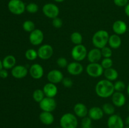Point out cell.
<instances>
[{
  "label": "cell",
  "mask_w": 129,
  "mask_h": 128,
  "mask_svg": "<svg viewBox=\"0 0 129 128\" xmlns=\"http://www.w3.org/2000/svg\"><path fill=\"white\" fill-rule=\"evenodd\" d=\"M95 91L97 95L100 97H109L115 92L114 84L107 79L100 80L96 85Z\"/></svg>",
  "instance_id": "6da1fadb"
},
{
  "label": "cell",
  "mask_w": 129,
  "mask_h": 128,
  "mask_svg": "<svg viewBox=\"0 0 129 128\" xmlns=\"http://www.w3.org/2000/svg\"><path fill=\"white\" fill-rule=\"evenodd\" d=\"M109 37L110 35L107 31L104 30H99L93 35L92 42L95 48L102 49L108 43Z\"/></svg>",
  "instance_id": "7a4b0ae2"
},
{
  "label": "cell",
  "mask_w": 129,
  "mask_h": 128,
  "mask_svg": "<svg viewBox=\"0 0 129 128\" xmlns=\"http://www.w3.org/2000/svg\"><path fill=\"white\" fill-rule=\"evenodd\" d=\"M60 124L62 128H76L78 121L75 115L71 113H66L60 118Z\"/></svg>",
  "instance_id": "3957f363"
},
{
  "label": "cell",
  "mask_w": 129,
  "mask_h": 128,
  "mask_svg": "<svg viewBox=\"0 0 129 128\" xmlns=\"http://www.w3.org/2000/svg\"><path fill=\"white\" fill-rule=\"evenodd\" d=\"M8 8L11 13L16 15H21L26 10V6L21 0H10Z\"/></svg>",
  "instance_id": "277c9868"
},
{
  "label": "cell",
  "mask_w": 129,
  "mask_h": 128,
  "mask_svg": "<svg viewBox=\"0 0 129 128\" xmlns=\"http://www.w3.org/2000/svg\"><path fill=\"white\" fill-rule=\"evenodd\" d=\"M86 48L82 44L77 45L73 47L71 51V56L76 61H83L87 56Z\"/></svg>",
  "instance_id": "5b68a950"
},
{
  "label": "cell",
  "mask_w": 129,
  "mask_h": 128,
  "mask_svg": "<svg viewBox=\"0 0 129 128\" xmlns=\"http://www.w3.org/2000/svg\"><path fill=\"white\" fill-rule=\"evenodd\" d=\"M86 72L92 77H99L104 72V69L98 63H90L86 67Z\"/></svg>",
  "instance_id": "8992f818"
},
{
  "label": "cell",
  "mask_w": 129,
  "mask_h": 128,
  "mask_svg": "<svg viewBox=\"0 0 129 128\" xmlns=\"http://www.w3.org/2000/svg\"><path fill=\"white\" fill-rule=\"evenodd\" d=\"M42 11L44 15L49 18H57L59 14V9L57 5L53 3H47L43 6Z\"/></svg>",
  "instance_id": "52a82bcc"
},
{
  "label": "cell",
  "mask_w": 129,
  "mask_h": 128,
  "mask_svg": "<svg viewBox=\"0 0 129 128\" xmlns=\"http://www.w3.org/2000/svg\"><path fill=\"white\" fill-rule=\"evenodd\" d=\"M40 107L43 111L50 112H52L55 109L57 106L56 101L54 98L46 97L44 98L40 103H39Z\"/></svg>",
  "instance_id": "ba28073f"
},
{
  "label": "cell",
  "mask_w": 129,
  "mask_h": 128,
  "mask_svg": "<svg viewBox=\"0 0 129 128\" xmlns=\"http://www.w3.org/2000/svg\"><path fill=\"white\" fill-rule=\"evenodd\" d=\"M38 56L42 60H48L53 55L54 50L52 46L48 44H45L40 46L37 51Z\"/></svg>",
  "instance_id": "9c48e42d"
},
{
  "label": "cell",
  "mask_w": 129,
  "mask_h": 128,
  "mask_svg": "<svg viewBox=\"0 0 129 128\" xmlns=\"http://www.w3.org/2000/svg\"><path fill=\"white\" fill-rule=\"evenodd\" d=\"M44 33L39 29H35L34 31L30 33L29 36L30 42L35 46H37L41 44L44 40Z\"/></svg>",
  "instance_id": "30bf717a"
},
{
  "label": "cell",
  "mask_w": 129,
  "mask_h": 128,
  "mask_svg": "<svg viewBox=\"0 0 129 128\" xmlns=\"http://www.w3.org/2000/svg\"><path fill=\"white\" fill-rule=\"evenodd\" d=\"M108 128H124L123 119L117 114H113L109 117L107 121Z\"/></svg>",
  "instance_id": "8fae6325"
},
{
  "label": "cell",
  "mask_w": 129,
  "mask_h": 128,
  "mask_svg": "<svg viewBox=\"0 0 129 128\" xmlns=\"http://www.w3.org/2000/svg\"><path fill=\"white\" fill-rule=\"evenodd\" d=\"M47 78L49 82L55 84L62 81L64 75L60 70H52L48 73Z\"/></svg>",
  "instance_id": "7c38bea8"
},
{
  "label": "cell",
  "mask_w": 129,
  "mask_h": 128,
  "mask_svg": "<svg viewBox=\"0 0 129 128\" xmlns=\"http://www.w3.org/2000/svg\"><path fill=\"white\" fill-rule=\"evenodd\" d=\"M68 72L72 75H79L83 72V67L79 61H73L67 66Z\"/></svg>",
  "instance_id": "4fadbf2b"
},
{
  "label": "cell",
  "mask_w": 129,
  "mask_h": 128,
  "mask_svg": "<svg viewBox=\"0 0 129 128\" xmlns=\"http://www.w3.org/2000/svg\"><path fill=\"white\" fill-rule=\"evenodd\" d=\"M13 77L16 79H23L28 74V69L23 65L15 66L11 70Z\"/></svg>",
  "instance_id": "5bb4252c"
},
{
  "label": "cell",
  "mask_w": 129,
  "mask_h": 128,
  "mask_svg": "<svg viewBox=\"0 0 129 128\" xmlns=\"http://www.w3.org/2000/svg\"><path fill=\"white\" fill-rule=\"evenodd\" d=\"M112 100L113 105L120 107L125 104L126 98L124 94L121 92H115L112 95Z\"/></svg>",
  "instance_id": "9a60e30c"
},
{
  "label": "cell",
  "mask_w": 129,
  "mask_h": 128,
  "mask_svg": "<svg viewBox=\"0 0 129 128\" xmlns=\"http://www.w3.org/2000/svg\"><path fill=\"white\" fill-rule=\"evenodd\" d=\"M30 74L34 79H40L44 75V69L40 64H33L30 67Z\"/></svg>",
  "instance_id": "2e32d148"
},
{
  "label": "cell",
  "mask_w": 129,
  "mask_h": 128,
  "mask_svg": "<svg viewBox=\"0 0 129 128\" xmlns=\"http://www.w3.org/2000/svg\"><path fill=\"white\" fill-rule=\"evenodd\" d=\"M113 31L118 35H122L125 33L127 30V24L122 20H117L115 21L112 26Z\"/></svg>",
  "instance_id": "e0dca14e"
},
{
  "label": "cell",
  "mask_w": 129,
  "mask_h": 128,
  "mask_svg": "<svg viewBox=\"0 0 129 128\" xmlns=\"http://www.w3.org/2000/svg\"><path fill=\"white\" fill-rule=\"evenodd\" d=\"M88 117L92 120H98L103 118L104 112L102 108L99 107H93L88 110Z\"/></svg>",
  "instance_id": "ac0fdd59"
},
{
  "label": "cell",
  "mask_w": 129,
  "mask_h": 128,
  "mask_svg": "<svg viewBox=\"0 0 129 128\" xmlns=\"http://www.w3.org/2000/svg\"><path fill=\"white\" fill-rule=\"evenodd\" d=\"M43 91H44L45 95L46 97L54 98L57 94L58 90L57 87L55 85V84L49 82L44 86Z\"/></svg>",
  "instance_id": "d6986e66"
},
{
  "label": "cell",
  "mask_w": 129,
  "mask_h": 128,
  "mask_svg": "<svg viewBox=\"0 0 129 128\" xmlns=\"http://www.w3.org/2000/svg\"><path fill=\"white\" fill-rule=\"evenodd\" d=\"M102 55L101 50L97 48L91 49L87 55L88 61L90 63H98L100 60Z\"/></svg>",
  "instance_id": "ffe728a7"
},
{
  "label": "cell",
  "mask_w": 129,
  "mask_h": 128,
  "mask_svg": "<svg viewBox=\"0 0 129 128\" xmlns=\"http://www.w3.org/2000/svg\"><path fill=\"white\" fill-rule=\"evenodd\" d=\"M74 112L76 115L81 118L85 117L88 114V109L83 103H78L74 107Z\"/></svg>",
  "instance_id": "44dd1931"
},
{
  "label": "cell",
  "mask_w": 129,
  "mask_h": 128,
  "mask_svg": "<svg viewBox=\"0 0 129 128\" xmlns=\"http://www.w3.org/2000/svg\"><path fill=\"white\" fill-rule=\"evenodd\" d=\"M39 119L42 124L48 125L54 122V117L50 112L43 111L39 115Z\"/></svg>",
  "instance_id": "7402d4cb"
},
{
  "label": "cell",
  "mask_w": 129,
  "mask_h": 128,
  "mask_svg": "<svg viewBox=\"0 0 129 128\" xmlns=\"http://www.w3.org/2000/svg\"><path fill=\"white\" fill-rule=\"evenodd\" d=\"M108 43L112 48L117 49L122 44V40L119 35L117 34H113L110 36Z\"/></svg>",
  "instance_id": "603a6c76"
},
{
  "label": "cell",
  "mask_w": 129,
  "mask_h": 128,
  "mask_svg": "<svg viewBox=\"0 0 129 128\" xmlns=\"http://www.w3.org/2000/svg\"><path fill=\"white\" fill-rule=\"evenodd\" d=\"M3 67L5 69H13L16 64V58L13 55H8L2 61Z\"/></svg>",
  "instance_id": "cb8c5ba5"
},
{
  "label": "cell",
  "mask_w": 129,
  "mask_h": 128,
  "mask_svg": "<svg viewBox=\"0 0 129 128\" xmlns=\"http://www.w3.org/2000/svg\"><path fill=\"white\" fill-rule=\"evenodd\" d=\"M103 74H104L105 77L107 79V80H110L111 82L115 80L118 77V72L112 67L110 68V69H105Z\"/></svg>",
  "instance_id": "d4e9b609"
},
{
  "label": "cell",
  "mask_w": 129,
  "mask_h": 128,
  "mask_svg": "<svg viewBox=\"0 0 129 128\" xmlns=\"http://www.w3.org/2000/svg\"><path fill=\"white\" fill-rule=\"evenodd\" d=\"M33 99L37 102L40 103L43 99L45 98V94H44L43 90L41 89H36L33 92Z\"/></svg>",
  "instance_id": "484cf974"
},
{
  "label": "cell",
  "mask_w": 129,
  "mask_h": 128,
  "mask_svg": "<svg viewBox=\"0 0 129 128\" xmlns=\"http://www.w3.org/2000/svg\"><path fill=\"white\" fill-rule=\"evenodd\" d=\"M71 40L75 45H80L83 41V36L79 32H73L71 35Z\"/></svg>",
  "instance_id": "4316f807"
},
{
  "label": "cell",
  "mask_w": 129,
  "mask_h": 128,
  "mask_svg": "<svg viewBox=\"0 0 129 128\" xmlns=\"http://www.w3.org/2000/svg\"><path fill=\"white\" fill-rule=\"evenodd\" d=\"M102 109L103 110V112L109 115H112L114 114L115 111L113 104H110V103H106V104H103V107H102Z\"/></svg>",
  "instance_id": "83f0119b"
},
{
  "label": "cell",
  "mask_w": 129,
  "mask_h": 128,
  "mask_svg": "<svg viewBox=\"0 0 129 128\" xmlns=\"http://www.w3.org/2000/svg\"><path fill=\"white\" fill-rule=\"evenodd\" d=\"M25 57L27 60L30 61H33L35 60L38 56V53L36 50H35L33 48L28 49L25 52Z\"/></svg>",
  "instance_id": "f1b7e54d"
},
{
  "label": "cell",
  "mask_w": 129,
  "mask_h": 128,
  "mask_svg": "<svg viewBox=\"0 0 129 128\" xmlns=\"http://www.w3.org/2000/svg\"><path fill=\"white\" fill-rule=\"evenodd\" d=\"M23 29L26 32L31 33L35 29V23L32 21L26 20L23 23Z\"/></svg>",
  "instance_id": "f546056e"
},
{
  "label": "cell",
  "mask_w": 129,
  "mask_h": 128,
  "mask_svg": "<svg viewBox=\"0 0 129 128\" xmlns=\"http://www.w3.org/2000/svg\"><path fill=\"white\" fill-rule=\"evenodd\" d=\"M26 10L30 13H35L39 11V6L35 3H30L26 6Z\"/></svg>",
  "instance_id": "4dcf8cb0"
},
{
  "label": "cell",
  "mask_w": 129,
  "mask_h": 128,
  "mask_svg": "<svg viewBox=\"0 0 129 128\" xmlns=\"http://www.w3.org/2000/svg\"><path fill=\"white\" fill-rule=\"evenodd\" d=\"M101 65L104 69H110L112 68L113 65V60L110 58H104V59H103L102 61Z\"/></svg>",
  "instance_id": "1f68e13d"
},
{
  "label": "cell",
  "mask_w": 129,
  "mask_h": 128,
  "mask_svg": "<svg viewBox=\"0 0 129 128\" xmlns=\"http://www.w3.org/2000/svg\"><path fill=\"white\" fill-rule=\"evenodd\" d=\"M113 84H114L115 91L116 92H122L125 89V84L123 81L118 80Z\"/></svg>",
  "instance_id": "d6a6232c"
},
{
  "label": "cell",
  "mask_w": 129,
  "mask_h": 128,
  "mask_svg": "<svg viewBox=\"0 0 129 128\" xmlns=\"http://www.w3.org/2000/svg\"><path fill=\"white\" fill-rule=\"evenodd\" d=\"M82 128H92V119L89 117H83L81 121Z\"/></svg>",
  "instance_id": "836d02e7"
},
{
  "label": "cell",
  "mask_w": 129,
  "mask_h": 128,
  "mask_svg": "<svg viewBox=\"0 0 129 128\" xmlns=\"http://www.w3.org/2000/svg\"><path fill=\"white\" fill-rule=\"evenodd\" d=\"M102 56L104 58H110L112 55V50L110 48L105 46L103 48L101 49Z\"/></svg>",
  "instance_id": "e575fe53"
},
{
  "label": "cell",
  "mask_w": 129,
  "mask_h": 128,
  "mask_svg": "<svg viewBox=\"0 0 129 128\" xmlns=\"http://www.w3.org/2000/svg\"><path fill=\"white\" fill-rule=\"evenodd\" d=\"M57 64L60 68L66 67L68 65V60L64 57H60L57 60Z\"/></svg>",
  "instance_id": "d590c367"
},
{
  "label": "cell",
  "mask_w": 129,
  "mask_h": 128,
  "mask_svg": "<svg viewBox=\"0 0 129 128\" xmlns=\"http://www.w3.org/2000/svg\"><path fill=\"white\" fill-rule=\"evenodd\" d=\"M63 25V21L60 18H55L52 19V25L55 28H60Z\"/></svg>",
  "instance_id": "8d00e7d4"
},
{
  "label": "cell",
  "mask_w": 129,
  "mask_h": 128,
  "mask_svg": "<svg viewBox=\"0 0 129 128\" xmlns=\"http://www.w3.org/2000/svg\"><path fill=\"white\" fill-rule=\"evenodd\" d=\"M62 83L63 85H64V87H68V88L71 87L73 85V80H72L69 77L64 78L62 80Z\"/></svg>",
  "instance_id": "74e56055"
},
{
  "label": "cell",
  "mask_w": 129,
  "mask_h": 128,
  "mask_svg": "<svg viewBox=\"0 0 129 128\" xmlns=\"http://www.w3.org/2000/svg\"><path fill=\"white\" fill-rule=\"evenodd\" d=\"M113 3L117 6L123 7L125 6L128 4V0H113Z\"/></svg>",
  "instance_id": "f35d334b"
},
{
  "label": "cell",
  "mask_w": 129,
  "mask_h": 128,
  "mask_svg": "<svg viewBox=\"0 0 129 128\" xmlns=\"http://www.w3.org/2000/svg\"><path fill=\"white\" fill-rule=\"evenodd\" d=\"M8 76V73L6 69H2L0 71V77L2 79H6Z\"/></svg>",
  "instance_id": "ab89813d"
},
{
  "label": "cell",
  "mask_w": 129,
  "mask_h": 128,
  "mask_svg": "<svg viewBox=\"0 0 129 128\" xmlns=\"http://www.w3.org/2000/svg\"><path fill=\"white\" fill-rule=\"evenodd\" d=\"M125 13L126 15L129 17V3L127 4L125 8Z\"/></svg>",
  "instance_id": "60d3db41"
},
{
  "label": "cell",
  "mask_w": 129,
  "mask_h": 128,
  "mask_svg": "<svg viewBox=\"0 0 129 128\" xmlns=\"http://www.w3.org/2000/svg\"><path fill=\"white\" fill-rule=\"evenodd\" d=\"M125 123H126V124H127V125H128L129 126V115H128V116H127V117L126 118Z\"/></svg>",
  "instance_id": "b9f144b4"
},
{
  "label": "cell",
  "mask_w": 129,
  "mask_h": 128,
  "mask_svg": "<svg viewBox=\"0 0 129 128\" xmlns=\"http://www.w3.org/2000/svg\"><path fill=\"white\" fill-rule=\"evenodd\" d=\"M3 68V63L2 61H1V60H0V71L2 70Z\"/></svg>",
  "instance_id": "7bdbcfd3"
},
{
  "label": "cell",
  "mask_w": 129,
  "mask_h": 128,
  "mask_svg": "<svg viewBox=\"0 0 129 128\" xmlns=\"http://www.w3.org/2000/svg\"><path fill=\"white\" fill-rule=\"evenodd\" d=\"M54 1H56V2H57V3H61V2H63L64 0H54Z\"/></svg>",
  "instance_id": "ee69618b"
},
{
  "label": "cell",
  "mask_w": 129,
  "mask_h": 128,
  "mask_svg": "<svg viewBox=\"0 0 129 128\" xmlns=\"http://www.w3.org/2000/svg\"><path fill=\"white\" fill-rule=\"evenodd\" d=\"M127 94H128V96H129V84L128 85V86H127Z\"/></svg>",
  "instance_id": "f6af8a7d"
},
{
  "label": "cell",
  "mask_w": 129,
  "mask_h": 128,
  "mask_svg": "<svg viewBox=\"0 0 129 128\" xmlns=\"http://www.w3.org/2000/svg\"><path fill=\"white\" fill-rule=\"evenodd\" d=\"M125 128H129V126H128H128H127V127H125Z\"/></svg>",
  "instance_id": "bcb514c9"
},
{
  "label": "cell",
  "mask_w": 129,
  "mask_h": 128,
  "mask_svg": "<svg viewBox=\"0 0 129 128\" xmlns=\"http://www.w3.org/2000/svg\"><path fill=\"white\" fill-rule=\"evenodd\" d=\"M128 111H129V105H128Z\"/></svg>",
  "instance_id": "7dc6e473"
},
{
  "label": "cell",
  "mask_w": 129,
  "mask_h": 128,
  "mask_svg": "<svg viewBox=\"0 0 129 128\" xmlns=\"http://www.w3.org/2000/svg\"><path fill=\"white\" fill-rule=\"evenodd\" d=\"M55 128H62V127H55Z\"/></svg>",
  "instance_id": "c3c4849f"
}]
</instances>
